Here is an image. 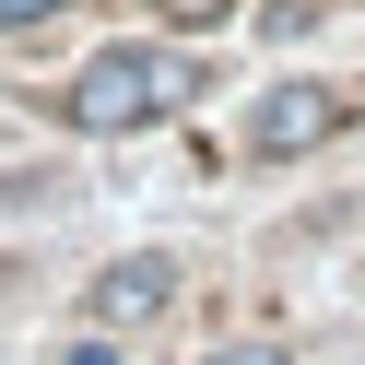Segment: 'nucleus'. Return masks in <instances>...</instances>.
<instances>
[{"mask_svg": "<svg viewBox=\"0 0 365 365\" xmlns=\"http://www.w3.org/2000/svg\"><path fill=\"white\" fill-rule=\"evenodd\" d=\"M177 95H189V59H165V48H106V59H83V83L59 95V118H71V130H142V118H165Z\"/></svg>", "mask_w": 365, "mask_h": 365, "instance_id": "1", "label": "nucleus"}, {"mask_svg": "<svg viewBox=\"0 0 365 365\" xmlns=\"http://www.w3.org/2000/svg\"><path fill=\"white\" fill-rule=\"evenodd\" d=\"M330 130H341L330 83H271V95L247 106V153H307V142H330Z\"/></svg>", "mask_w": 365, "mask_h": 365, "instance_id": "2", "label": "nucleus"}, {"mask_svg": "<svg viewBox=\"0 0 365 365\" xmlns=\"http://www.w3.org/2000/svg\"><path fill=\"white\" fill-rule=\"evenodd\" d=\"M83 307H95V330H153V318L177 307V259H118V271H95V294H83Z\"/></svg>", "mask_w": 365, "mask_h": 365, "instance_id": "3", "label": "nucleus"}, {"mask_svg": "<svg viewBox=\"0 0 365 365\" xmlns=\"http://www.w3.org/2000/svg\"><path fill=\"white\" fill-rule=\"evenodd\" d=\"M48 12H59V0H0V36H12V24H48Z\"/></svg>", "mask_w": 365, "mask_h": 365, "instance_id": "4", "label": "nucleus"}, {"mask_svg": "<svg viewBox=\"0 0 365 365\" xmlns=\"http://www.w3.org/2000/svg\"><path fill=\"white\" fill-rule=\"evenodd\" d=\"M212 365H283V341H236V354H212Z\"/></svg>", "mask_w": 365, "mask_h": 365, "instance_id": "5", "label": "nucleus"}, {"mask_svg": "<svg viewBox=\"0 0 365 365\" xmlns=\"http://www.w3.org/2000/svg\"><path fill=\"white\" fill-rule=\"evenodd\" d=\"M59 365H118V354H106V341H71V354H59Z\"/></svg>", "mask_w": 365, "mask_h": 365, "instance_id": "6", "label": "nucleus"}]
</instances>
